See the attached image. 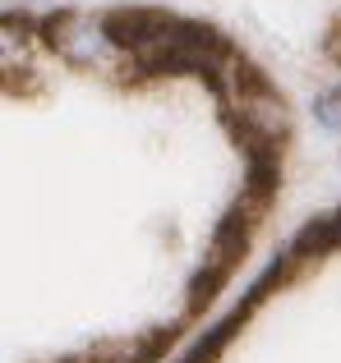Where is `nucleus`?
<instances>
[{
  "label": "nucleus",
  "instance_id": "1",
  "mask_svg": "<svg viewBox=\"0 0 341 363\" xmlns=\"http://www.w3.org/2000/svg\"><path fill=\"white\" fill-rule=\"evenodd\" d=\"M51 46H60V55L74 60V65H111L116 60V37H111L102 23L79 18V14L55 18L51 23Z\"/></svg>",
  "mask_w": 341,
  "mask_h": 363
},
{
  "label": "nucleus",
  "instance_id": "2",
  "mask_svg": "<svg viewBox=\"0 0 341 363\" xmlns=\"http://www.w3.org/2000/svg\"><path fill=\"white\" fill-rule=\"evenodd\" d=\"M244 120H249L263 138H277L281 124H286V116H281V101L272 97V92H254V97L244 101Z\"/></svg>",
  "mask_w": 341,
  "mask_h": 363
},
{
  "label": "nucleus",
  "instance_id": "3",
  "mask_svg": "<svg viewBox=\"0 0 341 363\" xmlns=\"http://www.w3.org/2000/svg\"><path fill=\"white\" fill-rule=\"evenodd\" d=\"M318 120H323L328 129H341V92H328V97H318Z\"/></svg>",
  "mask_w": 341,
  "mask_h": 363
}]
</instances>
